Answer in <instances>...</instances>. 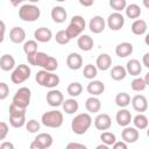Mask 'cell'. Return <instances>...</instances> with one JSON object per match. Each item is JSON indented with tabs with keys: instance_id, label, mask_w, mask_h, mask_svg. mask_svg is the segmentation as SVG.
<instances>
[{
	"instance_id": "ac0fdd59",
	"label": "cell",
	"mask_w": 149,
	"mask_h": 149,
	"mask_svg": "<svg viewBox=\"0 0 149 149\" xmlns=\"http://www.w3.org/2000/svg\"><path fill=\"white\" fill-rule=\"evenodd\" d=\"M9 40L15 44L23 43L26 40V30L22 27H13L9 31Z\"/></svg>"
},
{
	"instance_id": "d6986e66",
	"label": "cell",
	"mask_w": 149,
	"mask_h": 149,
	"mask_svg": "<svg viewBox=\"0 0 149 149\" xmlns=\"http://www.w3.org/2000/svg\"><path fill=\"white\" fill-rule=\"evenodd\" d=\"M50 15H51V19L54 20V22H56V23H63L68 19V13H66L65 8L62 6L52 7Z\"/></svg>"
},
{
	"instance_id": "d6a6232c",
	"label": "cell",
	"mask_w": 149,
	"mask_h": 149,
	"mask_svg": "<svg viewBox=\"0 0 149 149\" xmlns=\"http://www.w3.org/2000/svg\"><path fill=\"white\" fill-rule=\"evenodd\" d=\"M23 52L27 57L33 56L37 52V42L35 40H28L23 43Z\"/></svg>"
},
{
	"instance_id": "74e56055",
	"label": "cell",
	"mask_w": 149,
	"mask_h": 149,
	"mask_svg": "<svg viewBox=\"0 0 149 149\" xmlns=\"http://www.w3.org/2000/svg\"><path fill=\"white\" fill-rule=\"evenodd\" d=\"M70 24H72L73 27H76L77 29H79L81 33L84 31L85 27H86V22H85V19L81 16V15H73L72 19H71V22Z\"/></svg>"
},
{
	"instance_id": "30bf717a",
	"label": "cell",
	"mask_w": 149,
	"mask_h": 149,
	"mask_svg": "<svg viewBox=\"0 0 149 149\" xmlns=\"http://www.w3.org/2000/svg\"><path fill=\"white\" fill-rule=\"evenodd\" d=\"M112 126V119L108 114L106 113H100L95 116L94 119V127L98 129V130H107L109 129Z\"/></svg>"
},
{
	"instance_id": "f546056e",
	"label": "cell",
	"mask_w": 149,
	"mask_h": 149,
	"mask_svg": "<svg viewBox=\"0 0 149 149\" xmlns=\"http://www.w3.org/2000/svg\"><path fill=\"white\" fill-rule=\"evenodd\" d=\"M125 12H126V16L129 17V19H137L142 13L141 7L136 3L127 5L126 8H125Z\"/></svg>"
},
{
	"instance_id": "4dcf8cb0",
	"label": "cell",
	"mask_w": 149,
	"mask_h": 149,
	"mask_svg": "<svg viewBox=\"0 0 149 149\" xmlns=\"http://www.w3.org/2000/svg\"><path fill=\"white\" fill-rule=\"evenodd\" d=\"M132 121H133V123H134V128H136V129H140V130H142V129H146L147 127H148V123H149V121H148V118L144 115V114H137V115H135L134 116V119H132Z\"/></svg>"
},
{
	"instance_id": "e0dca14e",
	"label": "cell",
	"mask_w": 149,
	"mask_h": 149,
	"mask_svg": "<svg viewBox=\"0 0 149 149\" xmlns=\"http://www.w3.org/2000/svg\"><path fill=\"white\" fill-rule=\"evenodd\" d=\"M132 114L128 109L126 108H121L120 111L116 112V115H115V120H116V123L121 127H127L129 126V123L132 122Z\"/></svg>"
},
{
	"instance_id": "db71d44e",
	"label": "cell",
	"mask_w": 149,
	"mask_h": 149,
	"mask_svg": "<svg viewBox=\"0 0 149 149\" xmlns=\"http://www.w3.org/2000/svg\"><path fill=\"white\" fill-rule=\"evenodd\" d=\"M79 3L81 5V6H84V7H90V6H92L93 3H94V1L93 0H90V1H83V0H79Z\"/></svg>"
},
{
	"instance_id": "cb8c5ba5",
	"label": "cell",
	"mask_w": 149,
	"mask_h": 149,
	"mask_svg": "<svg viewBox=\"0 0 149 149\" xmlns=\"http://www.w3.org/2000/svg\"><path fill=\"white\" fill-rule=\"evenodd\" d=\"M15 68V59L10 54H5L0 57V69L2 71H12Z\"/></svg>"
},
{
	"instance_id": "f6af8a7d",
	"label": "cell",
	"mask_w": 149,
	"mask_h": 149,
	"mask_svg": "<svg viewBox=\"0 0 149 149\" xmlns=\"http://www.w3.org/2000/svg\"><path fill=\"white\" fill-rule=\"evenodd\" d=\"M9 95V87L6 83L0 81V100H5Z\"/></svg>"
},
{
	"instance_id": "8d00e7d4",
	"label": "cell",
	"mask_w": 149,
	"mask_h": 149,
	"mask_svg": "<svg viewBox=\"0 0 149 149\" xmlns=\"http://www.w3.org/2000/svg\"><path fill=\"white\" fill-rule=\"evenodd\" d=\"M9 123L14 128H21L26 125V115H9Z\"/></svg>"
},
{
	"instance_id": "9c48e42d",
	"label": "cell",
	"mask_w": 149,
	"mask_h": 149,
	"mask_svg": "<svg viewBox=\"0 0 149 149\" xmlns=\"http://www.w3.org/2000/svg\"><path fill=\"white\" fill-rule=\"evenodd\" d=\"M63 101H64V95L59 90L52 88L47 93V102L49 106L58 107L63 104Z\"/></svg>"
},
{
	"instance_id": "52a82bcc",
	"label": "cell",
	"mask_w": 149,
	"mask_h": 149,
	"mask_svg": "<svg viewBox=\"0 0 149 149\" xmlns=\"http://www.w3.org/2000/svg\"><path fill=\"white\" fill-rule=\"evenodd\" d=\"M30 98H31V92H30V88L23 86V87H20L16 93L14 94L13 97V100H12V104L19 106V107H22V108H26L29 106L30 104Z\"/></svg>"
},
{
	"instance_id": "5bb4252c",
	"label": "cell",
	"mask_w": 149,
	"mask_h": 149,
	"mask_svg": "<svg viewBox=\"0 0 149 149\" xmlns=\"http://www.w3.org/2000/svg\"><path fill=\"white\" fill-rule=\"evenodd\" d=\"M34 37L36 42L47 43L52 38V31L47 27H40L34 31Z\"/></svg>"
},
{
	"instance_id": "ffe728a7",
	"label": "cell",
	"mask_w": 149,
	"mask_h": 149,
	"mask_svg": "<svg viewBox=\"0 0 149 149\" xmlns=\"http://www.w3.org/2000/svg\"><path fill=\"white\" fill-rule=\"evenodd\" d=\"M112 66V57L108 54H100L95 61V68L101 71H107Z\"/></svg>"
},
{
	"instance_id": "484cf974",
	"label": "cell",
	"mask_w": 149,
	"mask_h": 149,
	"mask_svg": "<svg viewBox=\"0 0 149 149\" xmlns=\"http://www.w3.org/2000/svg\"><path fill=\"white\" fill-rule=\"evenodd\" d=\"M85 108L88 113H98L101 108V101L97 97H90L85 101Z\"/></svg>"
},
{
	"instance_id": "f35d334b",
	"label": "cell",
	"mask_w": 149,
	"mask_h": 149,
	"mask_svg": "<svg viewBox=\"0 0 149 149\" xmlns=\"http://www.w3.org/2000/svg\"><path fill=\"white\" fill-rule=\"evenodd\" d=\"M100 140L102 142V144H106V146H113L116 141V137L113 133L111 132H102L101 135H100Z\"/></svg>"
},
{
	"instance_id": "7dc6e473",
	"label": "cell",
	"mask_w": 149,
	"mask_h": 149,
	"mask_svg": "<svg viewBox=\"0 0 149 149\" xmlns=\"http://www.w3.org/2000/svg\"><path fill=\"white\" fill-rule=\"evenodd\" d=\"M65 149H87V147L79 142H70L66 144Z\"/></svg>"
},
{
	"instance_id": "816d5d0a",
	"label": "cell",
	"mask_w": 149,
	"mask_h": 149,
	"mask_svg": "<svg viewBox=\"0 0 149 149\" xmlns=\"http://www.w3.org/2000/svg\"><path fill=\"white\" fill-rule=\"evenodd\" d=\"M142 63L146 68H149V52H146L143 55V58H142Z\"/></svg>"
},
{
	"instance_id": "9a60e30c",
	"label": "cell",
	"mask_w": 149,
	"mask_h": 149,
	"mask_svg": "<svg viewBox=\"0 0 149 149\" xmlns=\"http://www.w3.org/2000/svg\"><path fill=\"white\" fill-rule=\"evenodd\" d=\"M66 65L70 70H79L83 65V57L77 52H70L66 57Z\"/></svg>"
},
{
	"instance_id": "681fc988",
	"label": "cell",
	"mask_w": 149,
	"mask_h": 149,
	"mask_svg": "<svg viewBox=\"0 0 149 149\" xmlns=\"http://www.w3.org/2000/svg\"><path fill=\"white\" fill-rule=\"evenodd\" d=\"M112 149H128V147H127V143H125L123 141H115Z\"/></svg>"
},
{
	"instance_id": "7bdbcfd3",
	"label": "cell",
	"mask_w": 149,
	"mask_h": 149,
	"mask_svg": "<svg viewBox=\"0 0 149 149\" xmlns=\"http://www.w3.org/2000/svg\"><path fill=\"white\" fill-rule=\"evenodd\" d=\"M65 33H66L68 37L70 38V41H71L72 38H74V37H79V36L81 35V31H80L79 29H77L76 27H73L72 24H69V26L66 27Z\"/></svg>"
},
{
	"instance_id": "277c9868",
	"label": "cell",
	"mask_w": 149,
	"mask_h": 149,
	"mask_svg": "<svg viewBox=\"0 0 149 149\" xmlns=\"http://www.w3.org/2000/svg\"><path fill=\"white\" fill-rule=\"evenodd\" d=\"M63 120H64L63 113L57 111V109L45 112L41 116L42 125H44L48 128H59L63 125Z\"/></svg>"
},
{
	"instance_id": "6da1fadb",
	"label": "cell",
	"mask_w": 149,
	"mask_h": 149,
	"mask_svg": "<svg viewBox=\"0 0 149 149\" xmlns=\"http://www.w3.org/2000/svg\"><path fill=\"white\" fill-rule=\"evenodd\" d=\"M27 61L30 65L40 66V68H42V70H45L49 72H54L58 68V62L55 57H52L45 52H41V51H37L35 55L27 57Z\"/></svg>"
},
{
	"instance_id": "d590c367",
	"label": "cell",
	"mask_w": 149,
	"mask_h": 149,
	"mask_svg": "<svg viewBox=\"0 0 149 149\" xmlns=\"http://www.w3.org/2000/svg\"><path fill=\"white\" fill-rule=\"evenodd\" d=\"M130 87H132V90L135 91V92H142V91L146 90L147 84H146V81H144L143 78L136 77V78H134L133 81L130 83Z\"/></svg>"
},
{
	"instance_id": "5b68a950",
	"label": "cell",
	"mask_w": 149,
	"mask_h": 149,
	"mask_svg": "<svg viewBox=\"0 0 149 149\" xmlns=\"http://www.w3.org/2000/svg\"><path fill=\"white\" fill-rule=\"evenodd\" d=\"M41 16V9L34 3H24L19 9V17L24 22H34Z\"/></svg>"
},
{
	"instance_id": "c3c4849f",
	"label": "cell",
	"mask_w": 149,
	"mask_h": 149,
	"mask_svg": "<svg viewBox=\"0 0 149 149\" xmlns=\"http://www.w3.org/2000/svg\"><path fill=\"white\" fill-rule=\"evenodd\" d=\"M5 31H6V24L2 20H0V43H2L5 40Z\"/></svg>"
},
{
	"instance_id": "603a6c76",
	"label": "cell",
	"mask_w": 149,
	"mask_h": 149,
	"mask_svg": "<svg viewBox=\"0 0 149 149\" xmlns=\"http://www.w3.org/2000/svg\"><path fill=\"white\" fill-rule=\"evenodd\" d=\"M77 45H78V48H79L80 50H83V51H90V50L93 48V45H94V41H93V38H92L90 35L83 34V35H80V36L78 37V40H77Z\"/></svg>"
},
{
	"instance_id": "ab89813d",
	"label": "cell",
	"mask_w": 149,
	"mask_h": 149,
	"mask_svg": "<svg viewBox=\"0 0 149 149\" xmlns=\"http://www.w3.org/2000/svg\"><path fill=\"white\" fill-rule=\"evenodd\" d=\"M109 6L116 13H120L121 10H125V8L127 6V1L126 0H109Z\"/></svg>"
},
{
	"instance_id": "3957f363",
	"label": "cell",
	"mask_w": 149,
	"mask_h": 149,
	"mask_svg": "<svg viewBox=\"0 0 149 149\" xmlns=\"http://www.w3.org/2000/svg\"><path fill=\"white\" fill-rule=\"evenodd\" d=\"M35 80L38 85H41L43 87L51 88V90L54 87H56L61 81V79L57 74H55L54 72L45 71V70H40L35 76Z\"/></svg>"
},
{
	"instance_id": "8992f818",
	"label": "cell",
	"mask_w": 149,
	"mask_h": 149,
	"mask_svg": "<svg viewBox=\"0 0 149 149\" xmlns=\"http://www.w3.org/2000/svg\"><path fill=\"white\" fill-rule=\"evenodd\" d=\"M31 73V70L29 65L27 64H19L17 66L14 68L12 74H10V80L13 84H22L27 79H29Z\"/></svg>"
},
{
	"instance_id": "b9f144b4",
	"label": "cell",
	"mask_w": 149,
	"mask_h": 149,
	"mask_svg": "<svg viewBox=\"0 0 149 149\" xmlns=\"http://www.w3.org/2000/svg\"><path fill=\"white\" fill-rule=\"evenodd\" d=\"M54 38L56 40V42H57L58 44H62V45L68 44V43L70 42V38L68 37V35H66L65 30H59V31H57Z\"/></svg>"
},
{
	"instance_id": "8fae6325",
	"label": "cell",
	"mask_w": 149,
	"mask_h": 149,
	"mask_svg": "<svg viewBox=\"0 0 149 149\" xmlns=\"http://www.w3.org/2000/svg\"><path fill=\"white\" fill-rule=\"evenodd\" d=\"M121 137L125 143H135L140 137V133L136 128L127 126L121 132Z\"/></svg>"
},
{
	"instance_id": "e575fe53",
	"label": "cell",
	"mask_w": 149,
	"mask_h": 149,
	"mask_svg": "<svg viewBox=\"0 0 149 149\" xmlns=\"http://www.w3.org/2000/svg\"><path fill=\"white\" fill-rule=\"evenodd\" d=\"M83 74L86 79H90V80H93L97 74H98V69L95 68V65L93 64H87L84 66V70H83Z\"/></svg>"
},
{
	"instance_id": "7402d4cb",
	"label": "cell",
	"mask_w": 149,
	"mask_h": 149,
	"mask_svg": "<svg viewBox=\"0 0 149 149\" xmlns=\"http://www.w3.org/2000/svg\"><path fill=\"white\" fill-rule=\"evenodd\" d=\"M115 54L120 58L128 57L133 54V44L129 42H121L115 47Z\"/></svg>"
},
{
	"instance_id": "4316f807",
	"label": "cell",
	"mask_w": 149,
	"mask_h": 149,
	"mask_svg": "<svg viewBox=\"0 0 149 149\" xmlns=\"http://www.w3.org/2000/svg\"><path fill=\"white\" fill-rule=\"evenodd\" d=\"M63 109L66 114H74L78 108H79V104L74 98H70V99H65L62 104Z\"/></svg>"
},
{
	"instance_id": "ba28073f",
	"label": "cell",
	"mask_w": 149,
	"mask_h": 149,
	"mask_svg": "<svg viewBox=\"0 0 149 149\" xmlns=\"http://www.w3.org/2000/svg\"><path fill=\"white\" fill-rule=\"evenodd\" d=\"M107 26L111 30H114V31H118L120 30L123 26H125V17L121 13H112L108 15V19H107Z\"/></svg>"
},
{
	"instance_id": "ee69618b",
	"label": "cell",
	"mask_w": 149,
	"mask_h": 149,
	"mask_svg": "<svg viewBox=\"0 0 149 149\" xmlns=\"http://www.w3.org/2000/svg\"><path fill=\"white\" fill-rule=\"evenodd\" d=\"M9 115H26V108H22L14 104H10L9 105Z\"/></svg>"
},
{
	"instance_id": "9f6ffc18",
	"label": "cell",
	"mask_w": 149,
	"mask_h": 149,
	"mask_svg": "<svg viewBox=\"0 0 149 149\" xmlns=\"http://www.w3.org/2000/svg\"><path fill=\"white\" fill-rule=\"evenodd\" d=\"M143 79H144V81H146V84H147V86H148V85H149V72L146 73V77H144Z\"/></svg>"
},
{
	"instance_id": "bcb514c9",
	"label": "cell",
	"mask_w": 149,
	"mask_h": 149,
	"mask_svg": "<svg viewBox=\"0 0 149 149\" xmlns=\"http://www.w3.org/2000/svg\"><path fill=\"white\" fill-rule=\"evenodd\" d=\"M8 134V125L3 121H0V141L5 140Z\"/></svg>"
},
{
	"instance_id": "11a10c76",
	"label": "cell",
	"mask_w": 149,
	"mask_h": 149,
	"mask_svg": "<svg viewBox=\"0 0 149 149\" xmlns=\"http://www.w3.org/2000/svg\"><path fill=\"white\" fill-rule=\"evenodd\" d=\"M95 149H109V147L108 146H106V144H99V146H97L95 147Z\"/></svg>"
},
{
	"instance_id": "83f0119b",
	"label": "cell",
	"mask_w": 149,
	"mask_h": 149,
	"mask_svg": "<svg viewBox=\"0 0 149 149\" xmlns=\"http://www.w3.org/2000/svg\"><path fill=\"white\" fill-rule=\"evenodd\" d=\"M126 76H127V72L122 65H115L111 70V78L115 81H120V80L125 79Z\"/></svg>"
},
{
	"instance_id": "1f68e13d",
	"label": "cell",
	"mask_w": 149,
	"mask_h": 149,
	"mask_svg": "<svg viewBox=\"0 0 149 149\" xmlns=\"http://www.w3.org/2000/svg\"><path fill=\"white\" fill-rule=\"evenodd\" d=\"M130 104V95L126 92H120L115 95V105L120 108H126Z\"/></svg>"
},
{
	"instance_id": "2e32d148",
	"label": "cell",
	"mask_w": 149,
	"mask_h": 149,
	"mask_svg": "<svg viewBox=\"0 0 149 149\" xmlns=\"http://www.w3.org/2000/svg\"><path fill=\"white\" fill-rule=\"evenodd\" d=\"M86 91L91 94V97H98L104 93L105 84L100 80H91L86 86Z\"/></svg>"
},
{
	"instance_id": "f1b7e54d",
	"label": "cell",
	"mask_w": 149,
	"mask_h": 149,
	"mask_svg": "<svg viewBox=\"0 0 149 149\" xmlns=\"http://www.w3.org/2000/svg\"><path fill=\"white\" fill-rule=\"evenodd\" d=\"M35 141H37L44 149L50 148V147L52 146V143H54L52 136H51L50 134H48V133H40V134L35 137Z\"/></svg>"
},
{
	"instance_id": "44dd1931",
	"label": "cell",
	"mask_w": 149,
	"mask_h": 149,
	"mask_svg": "<svg viewBox=\"0 0 149 149\" xmlns=\"http://www.w3.org/2000/svg\"><path fill=\"white\" fill-rule=\"evenodd\" d=\"M126 72L129 73L130 76L133 77H137L140 76V73L142 72V64L140 63V61L133 58V59H129L126 64Z\"/></svg>"
},
{
	"instance_id": "f907efd6",
	"label": "cell",
	"mask_w": 149,
	"mask_h": 149,
	"mask_svg": "<svg viewBox=\"0 0 149 149\" xmlns=\"http://www.w3.org/2000/svg\"><path fill=\"white\" fill-rule=\"evenodd\" d=\"M0 149H15L14 148V144L9 141H5L0 144Z\"/></svg>"
},
{
	"instance_id": "7c38bea8",
	"label": "cell",
	"mask_w": 149,
	"mask_h": 149,
	"mask_svg": "<svg viewBox=\"0 0 149 149\" xmlns=\"http://www.w3.org/2000/svg\"><path fill=\"white\" fill-rule=\"evenodd\" d=\"M105 27H106V22L104 20L102 16L100 15H95L93 16L90 22H88V28L93 33V34H100L105 30Z\"/></svg>"
},
{
	"instance_id": "f5cc1de1",
	"label": "cell",
	"mask_w": 149,
	"mask_h": 149,
	"mask_svg": "<svg viewBox=\"0 0 149 149\" xmlns=\"http://www.w3.org/2000/svg\"><path fill=\"white\" fill-rule=\"evenodd\" d=\"M29 149H44V148H43V147H42V146H41V144H40L37 141H35V140H34V141L30 143Z\"/></svg>"
},
{
	"instance_id": "d4e9b609",
	"label": "cell",
	"mask_w": 149,
	"mask_h": 149,
	"mask_svg": "<svg viewBox=\"0 0 149 149\" xmlns=\"http://www.w3.org/2000/svg\"><path fill=\"white\" fill-rule=\"evenodd\" d=\"M132 33L134 35H137V36H141V35H144L147 33V29H148V24L144 20L142 19H136L133 23H132Z\"/></svg>"
},
{
	"instance_id": "836d02e7",
	"label": "cell",
	"mask_w": 149,
	"mask_h": 149,
	"mask_svg": "<svg viewBox=\"0 0 149 149\" xmlns=\"http://www.w3.org/2000/svg\"><path fill=\"white\" fill-rule=\"evenodd\" d=\"M66 92L69 93L70 97L76 98V97H78V95L81 94V92H83V86H81V84L78 83V81L70 83V84L68 85V87H66Z\"/></svg>"
},
{
	"instance_id": "4fadbf2b",
	"label": "cell",
	"mask_w": 149,
	"mask_h": 149,
	"mask_svg": "<svg viewBox=\"0 0 149 149\" xmlns=\"http://www.w3.org/2000/svg\"><path fill=\"white\" fill-rule=\"evenodd\" d=\"M132 106L136 112H140L141 114L148 109V100L143 94H136L130 99Z\"/></svg>"
},
{
	"instance_id": "6f0895ef",
	"label": "cell",
	"mask_w": 149,
	"mask_h": 149,
	"mask_svg": "<svg viewBox=\"0 0 149 149\" xmlns=\"http://www.w3.org/2000/svg\"><path fill=\"white\" fill-rule=\"evenodd\" d=\"M19 3H21V0H19V1H12V5H14V6H16Z\"/></svg>"
},
{
	"instance_id": "60d3db41",
	"label": "cell",
	"mask_w": 149,
	"mask_h": 149,
	"mask_svg": "<svg viewBox=\"0 0 149 149\" xmlns=\"http://www.w3.org/2000/svg\"><path fill=\"white\" fill-rule=\"evenodd\" d=\"M40 128H41V125H40V122H38L37 120H35V119L28 120V121L26 122V129H27L29 133H31V134L37 133V132L40 130Z\"/></svg>"
},
{
	"instance_id": "7a4b0ae2",
	"label": "cell",
	"mask_w": 149,
	"mask_h": 149,
	"mask_svg": "<svg viewBox=\"0 0 149 149\" xmlns=\"http://www.w3.org/2000/svg\"><path fill=\"white\" fill-rule=\"evenodd\" d=\"M92 125V118L88 113L77 114L71 121V129L77 135L85 134Z\"/></svg>"
}]
</instances>
